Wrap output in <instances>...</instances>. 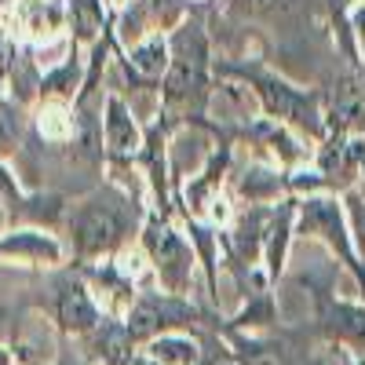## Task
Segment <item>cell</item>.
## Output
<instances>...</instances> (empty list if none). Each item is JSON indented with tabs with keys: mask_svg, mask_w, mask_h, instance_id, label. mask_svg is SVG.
Masks as SVG:
<instances>
[{
	"mask_svg": "<svg viewBox=\"0 0 365 365\" xmlns=\"http://www.w3.org/2000/svg\"><path fill=\"white\" fill-rule=\"evenodd\" d=\"M128 230L125 220V201L113 194H99L84 201L70 216V241L77 256H103L120 245V237Z\"/></svg>",
	"mask_w": 365,
	"mask_h": 365,
	"instance_id": "1",
	"label": "cell"
},
{
	"mask_svg": "<svg viewBox=\"0 0 365 365\" xmlns=\"http://www.w3.org/2000/svg\"><path fill=\"white\" fill-rule=\"evenodd\" d=\"M172 63H168V84H165V99L168 103H187L190 96L205 91V58H208V44L201 26L187 22L182 29H175V37L168 41Z\"/></svg>",
	"mask_w": 365,
	"mask_h": 365,
	"instance_id": "2",
	"label": "cell"
},
{
	"mask_svg": "<svg viewBox=\"0 0 365 365\" xmlns=\"http://www.w3.org/2000/svg\"><path fill=\"white\" fill-rule=\"evenodd\" d=\"M146 245H150V256H154V267H158V274H161V282H165L172 292H179L182 285H187L190 263H194L187 241H182L175 230H168V227H150Z\"/></svg>",
	"mask_w": 365,
	"mask_h": 365,
	"instance_id": "3",
	"label": "cell"
},
{
	"mask_svg": "<svg viewBox=\"0 0 365 365\" xmlns=\"http://www.w3.org/2000/svg\"><path fill=\"white\" fill-rule=\"evenodd\" d=\"M299 230L303 234H322L332 249H340L344 259H351L354 267V252L347 245V227H344V216H340V205L329 201V197H307L299 205Z\"/></svg>",
	"mask_w": 365,
	"mask_h": 365,
	"instance_id": "4",
	"label": "cell"
},
{
	"mask_svg": "<svg viewBox=\"0 0 365 365\" xmlns=\"http://www.w3.org/2000/svg\"><path fill=\"white\" fill-rule=\"evenodd\" d=\"M55 311H58V322H63L66 332H91L99 325V307L96 299L88 296V289L81 282H63L58 285V299H55Z\"/></svg>",
	"mask_w": 365,
	"mask_h": 365,
	"instance_id": "5",
	"label": "cell"
},
{
	"mask_svg": "<svg viewBox=\"0 0 365 365\" xmlns=\"http://www.w3.org/2000/svg\"><path fill=\"white\" fill-rule=\"evenodd\" d=\"M361 158H365V146L354 139H332L322 158H318V172L329 175L336 187H347V182L361 179Z\"/></svg>",
	"mask_w": 365,
	"mask_h": 365,
	"instance_id": "6",
	"label": "cell"
},
{
	"mask_svg": "<svg viewBox=\"0 0 365 365\" xmlns=\"http://www.w3.org/2000/svg\"><path fill=\"white\" fill-rule=\"evenodd\" d=\"M332 128L336 135L351 139V135H365V91L354 84H340L336 96H332Z\"/></svg>",
	"mask_w": 365,
	"mask_h": 365,
	"instance_id": "7",
	"label": "cell"
},
{
	"mask_svg": "<svg viewBox=\"0 0 365 365\" xmlns=\"http://www.w3.org/2000/svg\"><path fill=\"white\" fill-rule=\"evenodd\" d=\"M106 146L113 150V154H135V150L143 146V135H139V125L132 120L128 106L120 103L117 96L106 99Z\"/></svg>",
	"mask_w": 365,
	"mask_h": 365,
	"instance_id": "8",
	"label": "cell"
},
{
	"mask_svg": "<svg viewBox=\"0 0 365 365\" xmlns=\"http://www.w3.org/2000/svg\"><path fill=\"white\" fill-rule=\"evenodd\" d=\"M146 358L154 365H197L201 361V347L194 336L182 332H161L146 344Z\"/></svg>",
	"mask_w": 365,
	"mask_h": 365,
	"instance_id": "9",
	"label": "cell"
},
{
	"mask_svg": "<svg viewBox=\"0 0 365 365\" xmlns=\"http://www.w3.org/2000/svg\"><path fill=\"white\" fill-rule=\"evenodd\" d=\"M0 256H19V259H44V263H55L58 259V245L48 237V234H37V230H22L8 241H0Z\"/></svg>",
	"mask_w": 365,
	"mask_h": 365,
	"instance_id": "10",
	"label": "cell"
},
{
	"mask_svg": "<svg viewBox=\"0 0 365 365\" xmlns=\"http://www.w3.org/2000/svg\"><path fill=\"white\" fill-rule=\"evenodd\" d=\"M329 332L340 340H351V344H365V307H347V303H336L329 311Z\"/></svg>",
	"mask_w": 365,
	"mask_h": 365,
	"instance_id": "11",
	"label": "cell"
},
{
	"mask_svg": "<svg viewBox=\"0 0 365 365\" xmlns=\"http://www.w3.org/2000/svg\"><path fill=\"white\" fill-rule=\"evenodd\" d=\"M168 63H172V51H168V41H161V37H150L132 51V66L146 77H161L168 70Z\"/></svg>",
	"mask_w": 365,
	"mask_h": 365,
	"instance_id": "12",
	"label": "cell"
},
{
	"mask_svg": "<svg viewBox=\"0 0 365 365\" xmlns=\"http://www.w3.org/2000/svg\"><path fill=\"white\" fill-rule=\"evenodd\" d=\"M237 365H285V358H282V351L263 347V344H241Z\"/></svg>",
	"mask_w": 365,
	"mask_h": 365,
	"instance_id": "13",
	"label": "cell"
},
{
	"mask_svg": "<svg viewBox=\"0 0 365 365\" xmlns=\"http://www.w3.org/2000/svg\"><path fill=\"white\" fill-rule=\"evenodd\" d=\"M15 146H19V113L0 110V158L15 154Z\"/></svg>",
	"mask_w": 365,
	"mask_h": 365,
	"instance_id": "14",
	"label": "cell"
},
{
	"mask_svg": "<svg viewBox=\"0 0 365 365\" xmlns=\"http://www.w3.org/2000/svg\"><path fill=\"white\" fill-rule=\"evenodd\" d=\"M245 11H252V15H267V11H278L285 0H237Z\"/></svg>",
	"mask_w": 365,
	"mask_h": 365,
	"instance_id": "15",
	"label": "cell"
},
{
	"mask_svg": "<svg viewBox=\"0 0 365 365\" xmlns=\"http://www.w3.org/2000/svg\"><path fill=\"white\" fill-rule=\"evenodd\" d=\"M128 365H154V361H150V358H146V354H143V358H132V361H128Z\"/></svg>",
	"mask_w": 365,
	"mask_h": 365,
	"instance_id": "16",
	"label": "cell"
},
{
	"mask_svg": "<svg viewBox=\"0 0 365 365\" xmlns=\"http://www.w3.org/2000/svg\"><path fill=\"white\" fill-rule=\"evenodd\" d=\"M361 197H365V168H361Z\"/></svg>",
	"mask_w": 365,
	"mask_h": 365,
	"instance_id": "17",
	"label": "cell"
},
{
	"mask_svg": "<svg viewBox=\"0 0 365 365\" xmlns=\"http://www.w3.org/2000/svg\"><path fill=\"white\" fill-rule=\"evenodd\" d=\"M66 365H88V361H66Z\"/></svg>",
	"mask_w": 365,
	"mask_h": 365,
	"instance_id": "18",
	"label": "cell"
},
{
	"mask_svg": "<svg viewBox=\"0 0 365 365\" xmlns=\"http://www.w3.org/2000/svg\"><path fill=\"white\" fill-rule=\"evenodd\" d=\"M351 4H361V8H365V0H351Z\"/></svg>",
	"mask_w": 365,
	"mask_h": 365,
	"instance_id": "19",
	"label": "cell"
}]
</instances>
